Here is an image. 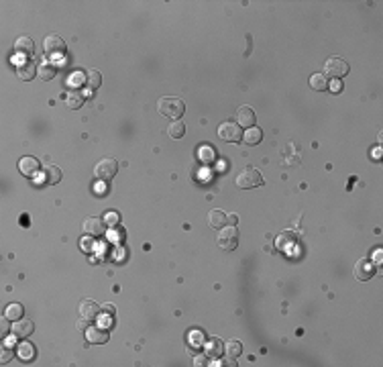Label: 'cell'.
Returning <instances> with one entry per match:
<instances>
[{
	"instance_id": "obj_1",
	"label": "cell",
	"mask_w": 383,
	"mask_h": 367,
	"mask_svg": "<svg viewBox=\"0 0 383 367\" xmlns=\"http://www.w3.org/2000/svg\"><path fill=\"white\" fill-rule=\"evenodd\" d=\"M157 111H159V114L167 116V118L180 120L182 114L186 113V104L180 98H175V96H163L157 102Z\"/></svg>"
},
{
	"instance_id": "obj_2",
	"label": "cell",
	"mask_w": 383,
	"mask_h": 367,
	"mask_svg": "<svg viewBox=\"0 0 383 367\" xmlns=\"http://www.w3.org/2000/svg\"><path fill=\"white\" fill-rule=\"evenodd\" d=\"M116 171H118V161L112 157H102L94 166V175H96V180H100V182H110L116 175Z\"/></svg>"
},
{
	"instance_id": "obj_3",
	"label": "cell",
	"mask_w": 383,
	"mask_h": 367,
	"mask_svg": "<svg viewBox=\"0 0 383 367\" xmlns=\"http://www.w3.org/2000/svg\"><path fill=\"white\" fill-rule=\"evenodd\" d=\"M237 186L243 188V190L263 186V175L259 173L255 168H245V169L237 175Z\"/></svg>"
},
{
	"instance_id": "obj_4",
	"label": "cell",
	"mask_w": 383,
	"mask_h": 367,
	"mask_svg": "<svg viewBox=\"0 0 383 367\" xmlns=\"http://www.w3.org/2000/svg\"><path fill=\"white\" fill-rule=\"evenodd\" d=\"M216 243H218V247L224 249V251L237 249V245H239V233H237V228L235 226H224V228H220V233L216 235Z\"/></svg>"
},
{
	"instance_id": "obj_5",
	"label": "cell",
	"mask_w": 383,
	"mask_h": 367,
	"mask_svg": "<svg viewBox=\"0 0 383 367\" xmlns=\"http://www.w3.org/2000/svg\"><path fill=\"white\" fill-rule=\"evenodd\" d=\"M349 63L345 61V59H340V57H328L326 59V63H324V76L328 78H334V80H340L343 76H347L349 74Z\"/></svg>"
},
{
	"instance_id": "obj_6",
	"label": "cell",
	"mask_w": 383,
	"mask_h": 367,
	"mask_svg": "<svg viewBox=\"0 0 383 367\" xmlns=\"http://www.w3.org/2000/svg\"><path fill=\"white\" fill-rule=\"evenodd\" d=\"M218 137L222 141H228V143H239L243 139V133H241V125L235 120H224L220 127H218Z\"/></svg>"
},
{
	"instance_id": "obj_7",
	"label": "cell",
	"mask_w": 383,
	"mask_h": 367,
	"mask_svg": "<svg viewBox=\"0 0 383 367\" xmlns=\"http://www.w3.org/2000/svg\"><path fill=\"white\" fill-rule=\"evenodd\" d=\"M375 269L377 265L373 263L371 257H361V259L355 263V278H357L359 282H367V280H371L375 276Z\"/></svg>"
},
{
	"instance_id": "obj_8",
	"label": "cell",
	"mask_w": 383,
	"mask_h": 367,
	"mask_svg": "<svg viewBox=\"0 0 383 367\" xmlns=\"http://www.w3.org/2000/svg\"><path fill=\"white\" fill-rule=\"evenodd\" d=\"M43 51L47 56H63L65 53V41L59 35H47L43 39Z\"/></svg>"
},
{
	"instance_id": "obj_9",
	"label": "cell",
	"mask_w": 383,
	"mask_h": 367,
	"mask_svg": "<svg viewBox=\"0 0 383 367\" xmlns=\"http://www.w3.org/2000/svg\"><path fill=\"white\" fill-rule=\"evenodd\" d=\"M86 339L92 345H104L110 339V331L106 326H88L86 329Z\"/></svg>"
},
{
	"instance_id": "obj_10",
	"label": "cell",
	"mask_w": 383,
	"mask_h": 367,
	"mask_svg": "<svg viewBox=\"0 0 383 367\" xmlns=\"http://www.w3.org/2000/svg\"><path fill=\"white\" fill-rule=\"evenodd\" d=\"M82 228H84V233L88 237H100L104 235V221L98 219V216H88L84 225H82Z\"/></svg>"
},
{
	"instance_id": "obj_11",
	"label": "cell",
	"mask_w": 383,
	"mask_h": 367,
	"mask_svg": "<svg viewBox=\"0 0 383 367\" xmlns=\"http://www.w3.org/2000/svg\"><path fill=\"white\" fill-rule=\"evenodd\" d=\"M78 314L80 318H88V320H96L100 316V306L94 300H82L78 306Z\"/></svg>"
},
{
	"instance_id": "obj_12",
	"label": "cell",
	"mask_w": 383,
	"mask_h": 367,
	"mask_svg": "<svg viewBox=\"0 0 383 367\" xmlns=\"http://www.w3.org/2000/svg\"><path fill=\"white\" fill-rule=\"evenodd\" d=\"M33 331H35V324L29 318H19V320L12 322V337H17V339L29 337Z\"/></svg>"
},
{
	"instance_id": "obj_13",
	"label": "cell",
	"mask_w": 383,
	"mask_h": 367,
	"mask_svg": "<svg viewBox=\"0 0 383 367\" xmlns=\"http://www.w3.org/2000/svg\"><path fill=\"white\" fill-rule=\"evenodd\" d=\"M39 168H41L39 159L37 157H31V155L21 157V161H19V169H21L23 175H27V178H33V175H37Z\"/></svg>"
},
{
	"instance_id": "obj_14",
	"label": "cell",
	"mask_w": 383,
	"mask_h": 367,
	"mask_svg": "<svg viewBox=\"0 0 383 367\" xmlns=\"http://www.w3.org/2000/svg\"><path fill=\"white\" fill-rule=\"evenodd\" d=\"M204 353L208 355V359H218L220 355H224V343L220 341V339L212 337L204 343Z\"/></svg>"
},
{
	"instance_id": "obj_15",
	"label": "cell",
	"mask_w": 383,
	"mask_h": 367,
	"mask_svg": "<svg viewBox=\"0 0 383 367\" xmlns=\"http://www.w3.org/2000/svg\"><path fill=\"white\" fill-rule=\"evenodd\" d=\"M237 122H239L241 127H245V129L255 127V122H257L255 111H253L251 106H241L239 111H237Z\"/></svg>"
},
{
	"instance_id": "obj_16",
	"label": "cell",
	"mask_w": 383,
	"mask_h": 367,
	"mask_svg": "<svg viewBox=\"0 0 383 367\" xmlns=\"http://www.w3.org/2000/svg\"><path fill=\"white\" fill-rule=\"evenodd\" d=\"M275 247L283 253H290L296 247V235L292 233V230H283V233H279L277 239H275Z\"/></svg>"
},
{
	"instance_id": "obj_17",
	"label": "cell",
	"mask_w": 383,
	"mask_h": 367,
	"mask_svg": "<svg viewBox=\"0 0 383 367\" xmlns=\"http://www.w3.org/2000/svg\"><path fill=\"white\" fill-rule=\"evenodd\" d=\"M15 51L19 53V56H33V51H35L33 39L27 37V35H21V37L15 41Z\"/></svg>"
},
{
	"instance_id": "obj_18",
	"label": "cell",
	"mask_w": 383,
	"mask_h": 367,
	"mask_svg": "<svg viewBox=\"0 0 383 367\" xmlns=\"http://www.w3.org/2000/svg\"><path fill=\"white\" fill-rule=\"evenodd\" d=\"M17 76L23 82H29L31 78L37 76V65L33 61H23V63H19L17 65Z\"/></svg>"
},
{
	"instance_id": "obj_19",
	"label": "cell",
	"mask_w": 383,
	"mask_h": 367,
	"mask_svg": "<svg viewBox=\"0 0 383 367\" xmlns=\"http://www.w3.org/2000/svg\"><path fill=\"white\" fill-rule=\"evenodd\" d=\"M224 225H226V214H224V210L214 208V210L208 212V226L210 228L220 230V228H224Z\"/></svg>"
},
{
	"instance_id": "obj_20",
	"label": "cell",
	"mask_w": 383,
	"mask_h": 367,
	"mask_svg": "<svg viewBox=\"0 0 383 367\" xmlns=\"http://www.w3.org/2000/svg\"><path fill=\"white\" fill-rule=\"evenodd\" d=\"M61 180V169L57 166H45L43 169V182L53 186V184H57Z\"/></svg>"
},
{
	"instance_id": "obj_21",
	"label": "cell",
	"mask_w": 383,
	"mask_h": 367,
	"mask_svg": "<svg viewBox=\"0 0 383 367\" xmlns=\"http://www.w3.org/2000/svg\"><path fill=\"white\" fill-rule=\"evenodd\" d=\"M204 343H206V337H204V333L202 331H198V329H192L190 333H188V345L192 347V349H200V347H204Z\"/></svg>"
},
{
	"instance_id": "obj_22",
	"label": "cell",
	"mask_w": 383,
	"mask_h": 367,
	"mask_svg": "<svg viewBox=\"0 0 383 367\" xmlns=\"http://www.w3.org/2000/svg\"><path fill=\"white\" fill-rule=\"evenodd\" d=\"M55 74H57V67L53 65V63H41L39 67H37V76L43 80V82H49V80H53L55 78Z\"/></svg>"
},
{
	"instance_id": "obj_23",
	"label": "cell",
	"mask_w": 383,
	"mask_h": 367,
	"mask_svg": "<svg viewBox=\"0 0 383 367\" xmlns=\"http://www.w3.org/2000/svg\"><path fill=\"white\" fill-rule=\"evenodd\" d=\"M261 139H263V133L259 127H251V129H247V133L243 135V141L247 145H259Z\"/></svg>"
},
{
	"instance_id": "obj_24",
	"label": "cell",
	"mask_w": 383,
	"mask_h": 367,
	"mask_svg": "<svg viewBox=\"0 0 383 367\" xmlns=\"http://www.w3.org/2000/svg\"><path fill=\"white\" fill-rule=\"evenodd\" d=\"M23 314H25V308H23V304H19V302L8 304V306H6V310H4V316H6V318H10L12 322L19 320V318H23Z\"/></svg>"
},
{
	"instance_id": "obj_25",
	"label": "cell",
	"mask_w": 383,
	"mask_h": 367,
	"mask_svg": "<svg viewBox=\"0 0 383 367\" xmlns=\"http://www.w3.org/2000/svg\"><path fill=\"white\" fill-rule=\"evenodd\" d=\"M167 135L171 139H182L184 135H186V125L182 120H171L169 122V127H167Z\"/></svg>"
},
{
	"instance_id": "obj_26",
	"label": "cell",
	"mask_w": 383,
	"mask_h": 367,
	"mask_svg": "<svg viewBox=\"0 0 383 367\" xmlns=\"http://www.w3.org/2000/svg\"><path fill=\"white\" fill-rule=\"evenodd\" d=\"M241 353H243V343L241 341H235V339H232V341L224 343V355H228L230 359H237Z\"/></svg>"
},
{
	"instance_id": "obj_27",
	"label": "cell",
	"mask_w": 383,
	"mask_h": 367,
	"mask_svg": "<svg viewBox=\"0 0 383 367\" xmlns=\"http://www.w3.org/2000/svg\"><path fill=\"white\" fill-rule=\"evenodd\" d=\"M310 86L316 90V92H322V90L328 88V80H326V76H324L322 72L312 74V76H310Z\"/></svg>"
},
{
	"instance_id": "obj_28",
	"label": "cell",
	"mask_w": 383,
	"mask_h": 367,
	"mask_svg": "<svg viewBox=\"0 0 383 367\" xmlns=\"http://www.w3.org/2000/svg\"><path fill=\"white\" fill-rule=\"evenodd\" d=\"M100 84H102V76H100L98 70H90V72H86V84H84V86L96 90V88H100Z\"/></svg>"
},
{
	"instance_id": "obj_29",
	"label": "cell",
	"mask_w": 383,
	"mask_h": 367,
	"mask_svg": "<svg viewBox=\"0 0 383 367\" xmlns=\"http://www.w3.org/2000/svg\"><path fill=\"white\" fill-rule=\"evenodd\" d=\"M17 351H19V357H21L23 361H31V359L35 357V349H33L31 343H21V345L17 347Z\"/></svg>"
},
{
	"instance_id": "obj_30",
	"label": "cell",
	"mask_w": 383,
	"mask_h": 367,
	"mask_svg": "<svg viewBox=\"0 0 383 367\" xmlns=\"http://www.w3.org/2000/svg\"><path fill=\"white\" fill-rule=\"evenodd\" d=\"M82 104H84V96H82L78 90H72L70 94H67V106H70L72 111H78Z\"/></svg>"
},
{
	"instance_id": "obj_31",
	"label": "cell",
	"mask_w": 383,
	"mask_h": 367,
	"mask_svg": "<svg viewBox=\"0 0 383 367\" xmlns=\"http://www.w3.org/2000/svg\"><path fill=\"white\" fill-rule=\"evenodd\" d=\"M198 151H200V159H202L204 163H208V161L214 159V147H210V145H202Z\"/></svg>"
},
{
	"instance_id": "obj_32",
	"label": "cell",
	"mask_w": 383,
	"mask_h": 367,
	"mask_svg": "<svg viewBox=\"0 0 383 367\" xmlns=\"http://www.w3.org/2000/svg\"><path fill=\"white\" fill-rule=\"evenodd\" d=\"M10 331H12V326H10V318L2 316V318H0V339H6Z\"/></svg>"
},
{
	"instance_id": "obj_33",
	"label": "cell",
	"mask_w": 383,
	"mask_h": 367,
	"mask_svg": "<svg viewBox=\"0 0 383 367\" xmlns=\"http://www.w3.org/2000/svg\"><path fill=\"white\" fill-rule=\"evenodd\" d=\"M106 225H116L118 223V212L116 210H108L104 212V219H102Z\"/></svg>"
},
{
	"instance_id": "obj_34",
	"label": "cell",
	"mask_w": 383,
	"mask_h": 367,
	"mask_svg": "<svg viewBox=\"0 0 383 367\" xmlns=\"http://www.w3.org/2000/svg\"><path fill=\"white\" fill-rule=\"evenodd\" d=\"M10 359H12V347L4 345L2 351H0V363H8Z\"/></svg>"
},
{
	"instance_id": "obj_35",
	"label": "cell",
	"mask_w": 383,
	"mask_h": 367,
	"mask_svg": "<svg viewBox=\"0 0 383 367\" xmlns=\"http://www.w3.org/2000/svg\"><path fill=\"white\" fill-rule=\"evenodd\" d=\"M206 361H208V355H198V357L194 359V365H196V367H202V365H208Z\"/></svg>"
},
{
	"instance_id": "obj_36",
	"label": "cell",
	"mask_w": 383,
	"mask_h": 367,
	"mask_svg": "<svg viewBox=\"0 0 383 367\" xmlns=\"http://www.w3.org/2000/svg\"><path fill=\"white\" fill-rule=\"evenodd\" d=\"M328 88H330L332 92H340V90H343V84H340V80H334L332 84H328Z\"/></svg>"
},
{
	"instance_id": "obj_37",
	"label": "cell",
	"mask_w": 383,
	"mask_h": 367,
	"mask_svg": "<svg viewBox=\"0 0 383 367\" xmlns=\"http://www.w3.org/2000/svg\"><path fill=\"white\" fill-rule=\"evenodd\" d=\"M237 221H239L237 214H226V223H228V226H237Z\"/></svg>"
},
{
	"instance_id": "obj_38",
	"label": "cell",
	"mask_w": 383,
	"mask_h": 367,
	"mask_svg": "<svg viewBox=\"0 0 383 367\" xmlns=\"http://www.w3.org/2000/svg\"><path fill=\"white\" fill-rule=\"evenodd\" d=\"M88 326H90V320H88V318H80V320H78V329H80V331H86Z\"/></svg>"
},
{
	"instance_id": "obj_39",
	"label": "cell",
	"mask_w": 383,
	"mask_h": 367,
	"mask_svg": "<svg viewBox=\"0 0 383 367\" xmlns=\"http://www.w3.org/2000/svg\"><path fill=\"white\" fill-rule=\"evenodd\" d=\"M102 310H104V312H108V314H114V310H116V308H114V304H110V302H106V304L102 306Z\"/></svg>"
},
{
	"instance_id": "obj_40",
	"label": "cell",
	"mask_w": 383,
	"mask_h": 367,
	"mask_svg": "<svg viewBox=\"0 0 383 367\" xmlns=\"http://www.w3.org/2000/svg\"><path fill=\"white\" fill-rule=\"evenodd\" d=\"M375 265H381V249H377L375 251V261H373Z\"/></svg>"
}]
</instances>
